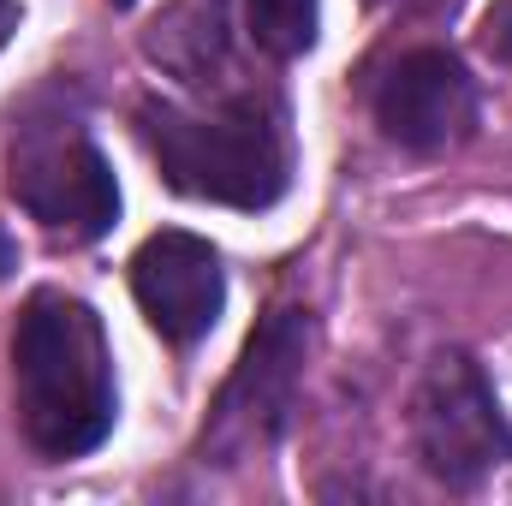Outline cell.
<instances>
[{
	"label": "cell",
	"instance_id": "obj_11",
	"mask_svg": "<svg viewBox=\"0 0 512 506\" xmlns=\"http://www.w3.org/2000/svg\"><path fill=\"white\" fill-rule=\"evenodd\" d=\"M114 6H131V0H114Z\"/></svg>",
	"mask_w": 512,
	"mask_h": 506
},
{
	"label": "cell",
	"instance_id": "obj_1",
	"mask_svg": "<svg viewBox=\"0 0 512 506\" xmlns=\"http://www.w3.org/2000/svg\"><path fill=\"white\" fill-rule=\"evenodd\" d=\"M12 387L24 441L42 459H84L114 435L120 393L102 316L84 298L36 292L12 334Z\"/></svg>",
	"mask_w": 512,
	"mask_h": 506
},
{
	"label": "cell",
	"instance_id": "obj_10",
	"mask_svg": "<svg viewBox=\"0 0 512 506\" xmlns=\"http://www.w3.org/2000/svg\"><path fill=\"white\" fill-rule=\"evenodd\" d=\"M18 30V6L12 0H0V48H6V36Z\"/></svg>",
	"mask_w": 512,
	"mask_h": 506
},
{
	"label": "cell",
	"instance_id": "obj_4",
	"mask_svg": "<svg viewBox=\"0 0 512 506\" xmlns=\"http://www.w3.org/2000/svg\"><path fill=\"white\" fill-rule=\"evenodd\" d=\"M6 185L48 233H66L78 245L102 239L120 221V185L78 126H30L12 143Z\"/></svg>",
	"mask_w": 512,
	"mask_h": 506
},
{
	"label": "cell",
	"instance_id": "obj_5",
	"mask_svg": "<svg viewBox=\"0 0 512 506\" xmlns=\"http://www.w3.org/2000/svg\"><path fill=\"white\" fill-rule=\"evenodd\" d=\"M304 346H310V316H304V310H274V316L256 328L251 346H245V358H239V370H233V381L221 387V405H215V417H209L203 453H215V459H245V453H262V447L286 429Z\"/></svg>",
	"mask_w": 512,
	"mask_h": 506
},
{
	"label": "cell",
	"instance_id": "obj_8",
	"mask_svg": "<svg viewBox=\"0 0 512 506\" xmlns=\"http://www.w3.org/2000/svg\"><path fill=\"white\" fill-rule=\"evenodd\" d=\"M256 48H268L274 60H298L316 42V0H245Z\"/></svg>",
	"mask_w": 512,
	"mask_h": 506
},
{
	"label": "cell",
	"instance_id": "obj_7",
	"mask_svg": "<svg viewBox=\"0 0 512 506\" xmlns=\"http://www.w3.org/2000/svg\"><path fill=\"white\" fill-rule=\"evenodd\" d=\"M376 120H382V131L399 149H417V155L453 149L471 131V120H477V84L459 66V54L417 48V54H405L382 78Z\"/></svg>",
	"mask_w": 512,
	"mask_h": 506
},
{
	"label": "cell",
	"instance_id": "obj_2",
	"mask_svg": "<svg viewBox=\"0 0 512 506\" xmlns=\"http://www.w3.org/2000/svg\"><path fill=\"white\" fill-rule=\"evenodd\" d=\"M143 137L161 161V179L197 203H227V209H268L286 191L292 149L280 114L262 102H233L221 114H179V108H149Z\"/></svg>",
	"mask_w": 512,
	"mask_h": 506
},
{
	"label": "cell",
	"instance_id": "obj_9",
	"mask_svg": "<svg viewBox=\"0 0 512 506\" xmlns=\"http://www.w3.org/2000/svg\"><path fill=\"white\" fill-rule=\"evenodd\" d=\"M483 42H489V54H501V60H512V0L489 18V30H483Z\"/></svg>",
	"mask_w": 512,
	"mask_h": 506
},
{
	"label": "cell",
	"instance_id": "obj_6",
	"mask_svg": "<svg viewBox=\"0 0 512 506\" xmlns=\"http://www.w3.org/2000/svg\"><path fill=\"white\" fill-rule=\"evenodd\" d=\"M131 292L149 328L173 346H191L215 328L227 304V274L209 239L197 233H155L131 256Z\"/></svg>",
	"mask_w": 512,
	"mask_h": 506
},
{
	"label": "cell",
	"instance_id": "obj_3",
	"mask_svg": "<svg viewBox=\"0 0 512 506\" xmlns=\"http://www.w3.org/2000/svg\"><path fill=\"white\" fill-rule=\"evenodd\" d=\"M411 435L447 489H471L512 459V423L489 376L465 352H441L411 393Z\"/></svg>",
	"mask_w": 512,
	"mask_h": 506
}]
</instances>
